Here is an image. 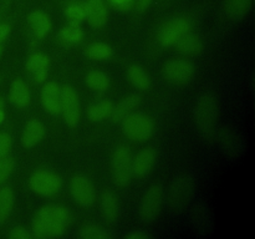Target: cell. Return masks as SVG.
Masks as SVG:
<instances>
[{
  "mask_svg": "<svg viewBox=\"0 0 255 239\" xmlns=\"http://www.w3.org/2000/svg\"><path fill=\"white\" fill-rule=\"evenodd\" d=\"M152 0H137L134 4H136V7L137 10H138L139 12L142 11H146L147 9H148V6L151 5Z\"/></svg>",
  "mask_w": 255,
  "mask_h": 239,
  "instance_id": "74e56055",
  "label": "cell"
},
{
  "mask_svg": "<svg viewBox=\"0 0 255 239\" xmlns=\"http://www.w3.org/2000/svg\"><path fill=\"white\" fill-rule=\"evenodd\" d=\"M26 71L30 75L32 80L37 84L40 82H45L49 75V67H50V60L49 57L41 52H34L30 55L29 59L26 60Z\"/></svg>",
  "mask_w": 255,
  "mask_h": 239,
  "instance_id": "30bf717a",
  "label": "cell"
},
{
  "mask_svg": "<svg viewBox=\"0 0 255 239\" xmlns=\"http://www.w3.org/2000/svg\"><path fill=\"white\" fill-rule=\"evenodd\" d=\"M192 24L187 17L178 16L168 20L162 25L158 32V42L162 47H171L176 45V42L183 35L191 31Z\"/></svg>",
  "mask_w": 255,
  "mask_h": 239,
  "instance_id": "277c9868",
  "label": "cell"
},
{
  "mask_svg": "<svg viewBox=\"0 0 255 239\" xmlns=\"http://www.w3.org/2000/svg\"><path fill=\"white\" fill-rule=\"evenodd\" d=\"M79 237L81 239H106L109 238V234L96 224H85L80 228Z\"/></svg>",
  "mask_w": 255,
  "mask_h": 239,
  "instance_id": "4dcf8cb0",
  "label": "cell"
},
{
  "mask_svg": "<svg viewBox=\"0 0 255 239\" xmlns=\"http://www.w3.org/2000/svg\"><path fill=\"white\" fill-rule=\"evenodd\" d=\"M45 136V126L37 119H31L24 127L21 133V144L25 148L36 146Z\"/></svg>",
  "mask_w": 255,
  "mask_h": 239,
  "instance_id": "9a60e30c",
  "label": "cell"
},
{
  "mask_svg": "<svg viewBox=\"0 0 255 239\" xmlns=\"http://www.w3.org/2000/svg\"><path fill=\"white\" fill-rule=\"evenodd\" d=\"M114 106V102L110 100H100L90 105L87 109V117L92 122H101L106 119H111Z\"/></svg>",
  "mask_w": 255,
  "mask_h": 239,
  "instance_id": "ffe728a7",
  "label": "cell"
},
{
  "mask_svg": "<svg viewBox=\"0 0 255 239\" xmlns=\"http://www.w3.org/2000/svg\"><path fill=\"white\" fill-rule=\"evenodd\" d=\"M141 102V96L139 95H129V96L125 97L121 102L114 106V111H112L111 119L114 121H122L127 115L133 112L134 109H137Z\"/></svg>",
  "mask_w": 255,
  "mask_h": 239,
  "instance_id": "44dd1931",
  "label": "cell"
},
{
  "mask_svg": "<svg viewBox=\"0 0 255 239\" xmlns=\"http://www.w3.org/2000/svg\"><path fill=\"white\" fill-rule=\"evenodd\" d=\"M60 114L64 116L67 126L75 127L81 119V105L77 92L72 86L61 87V101H60Z\"/></svg>",
  "mask_w": 255,
  "mask_h": 239,
  "instance_id": "5b68a950",
  "label": "cell"
},
{
  "mask_svg": "<svg viewBox=\"0 0 255 239\" xmlns=\"http://www.w3.org/2000/svg\"><path fill=\"white\" fill-rule=\"evenodd\" d=\"M192 194V186L191 182L186 178H181L177 182H174L173 187L171 189V197L169 202L174 211H178L179 208L184 207V204L189 201Z\"/></svg>",
  "mask_w": 255,
  "mask_h": 239,
  "instance_id": "ac0fdd59",
  "label": "cell"
},
{
  "mask_svg": "<svg viewBox=\"0 0 255 239\" xmlns=\"http://www.w3.org/2000/svg\"><path fill=\"white\" fill-rule=\"evenodd\" d=\"M15 168V161L11 157H1L0 158V187L9 179Z\"/></svg>",
  "mask_w": 255,
  "mask_h": 239,
  "instance_id": "1f68e13d",
  "label": "cell"
},
{
  "mask_svg": "<svg viewBox=\"0 0 255 239\" xmlns=\"http://www.w3.org/2000/svg\"><path fill=\"white\" fill-rule=\"evenodd\" d=\"M127 79L138 90H148L151 87V79L148 74L139 65H131L127 69Z\"/></svg>",
  "mask_w": 255,
  "mask_h": 239,
  "instance_id": "cb8c5ba5",
  "label": "cell"
},
{
  "mask_svg": "<svg viewBox=\"0 0 255 239\" xmlns=\"http://www.w3.org/2000/svg\"><path fill=\"white\" fill-rule=\"evenodd\" d=\"M196 121L202 132L211 134L213 132L217 117V102L211 95H204L196 106Z\"/></svg>",
  "mask_w": 255,
  "mask_h": 239,
  "instance_id": "8992f818",
  "label": "cell"
},
{
  "mask_svg": "<svg viewBox=\"0 0 255 239\" xmlns=\"http://www.w3.org/2000/svg\"><path fill=\"white\" fill-rule=\"evenodd\" d=\"M12 146L11 136L6 132H0V158L6 157L9 154Z\"/></svg>",
  "mask_w": 255,
  "mask_h": 239,
  "instance_id": "d6a6232c",
  "label": "cell"
},
{
  "mask_svg": "<svg viewBox=\"0 0 255 239\" xmlns=\"http://www.w3.org/2000/svg\"><path fill=\"white\" fill-rule=\"evenodd\" d=\"M9 100L17 109H24L29 106L31 101V92H30L29 86L21 79H15L10 85Z\"/></svg>",
  "mask_w": 255,
  "mask_h": 239,
  "instance_id": "d6986e66",
  "label": "cell"
},
{
  "mask_svg": "<svg viewBox=\"0 0 255 239\" xmlns=\"http://www.w3.org/2000/svg\"><path fill=\"white\" fill-rule=\"evenodd\" d=\"M109 2L112 6L116 7L117 10L127 11L128 9H131V6L136 2V0H109Z\"/></svg>",
  "mask_w": 255,
  "mask_h": 239,
  "instance_id": "e575fe53",
  "label": "cell"
},
{
  "mask_svg": "<svg viewBox=\"0 0 255 239\" xmlns=\"http://www.w3.org/2000/svg\"><path fill=\"white\" fill-rule=\"evenodd\" d=\"M27 22L35 39H44L51 30V20L49 15H46L41 10H34L30 12L27 16Z\"/></svg>",
  "mask_w": 255,
  "mask_h": 239,
  "instance_id": "2e32d148",
  "label": "cell"
},
{
  "mask_svg": "<svg viewBox=\"0 0 255 239\" xmlns=\"http://www.w3.org/2000/svg\"><path fill=\"white\" fill-rule=\"evenodd\" d=\"M125 238L126 239H147V238H149V236L142 231H136V232L133 231V232H129L128 234H126V236H125Z\"/></svg>",
  "mask_w": 255,
  "mask_h": 239,
  "instance_id": "8d00e7d4",
  "label": "cell"
},
{
  "mask_svg": "<svg viewBox=\"0 0 255 239\" xmlns=\"http://www.w3.org/2000/svg\"><path fill=\"white\" fill-rule=\"evenodd\" d=\"M40 101L42 107L50 115L60 114V101H61V87L56 82H46L41 90Z\"/></svg>",
  "mask_w": 255,
  "mask_h": 239,
  "instance_id": "4fadbf2b",
  "label": "cell"
},
{
  "mask_svg": "<svg viewBox=\"0 0 255 239\" xmlns=\"http://www.w3.org/2000/svg\"><path fill=\"white\" fill-rule=\"evenodd\" d=\"M31 231L35 238L49 239L64 236L67 231V227L64 224L46 221V219H42L40 217H35L31 224Z\"/></svg>",
  "mask_w": 255,
  "mask_h": 239,
  "instance_id": "7c38bea8",
  "label": "cell"
},
{
  "mask_svg": "<svg viewBox=\"0 0 255 239\" xmlns=\"http://www.w3.org/2000/svg\"><path fill=\"white\" fill-rule=\"evenodd\" d=\"M70 192L75 202L82 207H91L96 201V191L94 184L82 174L72 177L70 181Z\"/></svg>",
  "mask_w": 255,
  "mask_h": 239,
  "instance_id": "ba28073f",
  "label": "cell"
},
{
  "mask_svg": "<svg viewBox=\"0 0 255 239\" xmlns=\"http://www.w3.org/2000/svg\"><path fill=\"white\" fill-rule=\"evenodd\" d=\"M59 37L65 44H79L84 39V30L80 26V24L69 22L60 29Z\"/></svg>",
  "mask_w": 255,
  "mask_h": 239,
  "instance_id": "f546056e",
  "label": "cell"
},
{
  "mask_svg": "<svg viewBox=\"0 0 255 239\" xmlns=\"http://www.w3.org/2000/svg\"><path fill=\"white\" fill-rule=\"evenodd\" d=\"M86 20L95 29H101L109 21V7L105 0H86Z\"/></svg>",
  "mask_w": 255,
  "mask_h": 239,
  "instance_id": "8fae6325",
  "label": "cell"
},
{
  "mask_svg": "<svg viewBox=\"0 0 255 239\" xmlns=\"http://www.w3.org/2000/svg\"><path fill=\"white\" fill-rule=\"evenodd\" d=\"M193 65L183 59H172L163 66V74L167 79L174 84H187L194 76Z\"/></svg>",
  "mask_w": 255,
  "mask_h": 239,
  "instance_id": "9c48e42d",
  "label": "cell"
},
{
  "mask_svg": "<svg viewBox=\"0 0 255 239\" xmlns=\"http://www.w3.org/2000/svg\"><path fill=\"white\" fill-rule=\"evenodd\" d=\"M65 16L72 24H81L86 20V4L81 0H74L65 6Z\"/></svg>",
  "mask_w": 255,
  "mask_h": 239,
  "instance_id": "83f0119b",
  "label": "cell"
},
{
  "mask_svg": "<svg viewBox=\"0 0 255 239\" xmlns=\"http://www.w3.org/2000/svg\"><path fill=\"white\" fill-rule=\"evenodd\" d=\"M101 212L109 223H114L119 216V202L111 191H105L101 196Z\"/></svg>",
  "mask_w": 255,
  "mask_h": 239,
  "instance_id": "603a6c76",
  "label": "cell"
},
{
  "mask_svg": "<svg viewBox=\"0 0 255 239\" xmlns=\"http://www.w3.org/2000/svg\"><path fill=\"white\" fill-rule=\"evenodd\" d=\"M85 54L89 59L96 61H106L114 56V49L106 42H94L90 44L85 50Z\"/></svg>",
  "mask_w": 255,
  "mask_h": 239,
  "instance_id": "4316f807",
  "label": "cell"
},
{
  "mask_svg": "<svg viewBox=\"0 0 255 239\" xmlns=\"http://www.w3.org/2000/svg\"><path fill=\"white\" fill-rule=\"evenodd\" d=\"M174 46H176L177 49H178V51L182 52V54L193 55L201 51L202 47H203V44H202L201 37L197 36L196 34H192V32L189 31L187 32L186 35H183V36L176 42Z\"/></svg>",
  "mask_w": 255,
  "mask_h": 239,
  "instance_id": "484cf974",
  "label": "cell"
},
{
  "mask_svg": "<svg viewBox=\"0 0 255 239\" xmlns=\"http://www.w3.org/2000/svg\"><path fill=\"white\" fill-rule=\"evenodd\" d=\"M132 153L125 144L117 147L114 151L111 159L112 178L120 187L127 186L132 178Z\"/></svg>",
  "mask_w": 255,
  "mask_h": 239,
  "instance_id": "7a4b0ae2",
  "label": "cell"
},
{
  "mask_svg": "<svg viewBox=\"0 0 255 239\" xmlns=\"http://www.w3.org/2000/svg\"><path fill=\"white\" fill-rule=\"evenodd\" d=\"M5 120V112H4V100L0 97V124L4 122Z\"/></svg>",
  "mask_w": 255,
  "mask_h": 239,
  "instance_id": "f35d334b",
  "label": "cell"
},
{
  "mask_svg": "<svg viewBox=\"0 0 255 239\" xmlns=\"http://www.w3.org/2000/svg\"><path fill=\"white\" fill-rule=\"evenodd\" d=\"M29 187L34 193L42 197L55 196L62 187L61 177L47 169L34 172L29 179Z\"/></svg>",
  "mask_w": 255,
  "mask_h": 239,
  "instance_id": "3957f363",
  "label": "cell"
},
{
  "mask_svg": "<svg viewBox=\"0 0 255 239\" xmlns=\"http://www.w3.org/2000/svg\"><path fill=\"white\" fill-rule=\"evenodd\" d=\"M253 0H226L224 10L227 15L233 20H239L246 16L252 9Z\"/></svg>",
  "mask_w": 255,
  "mask_h": 239,
  "instance_id": "d4e9b609",
  "label": "cell"
},
{
  "mask_svg": "<svg viewBox=\"0 0 255 239\" xmlns=\"http://www.w3.org/2000/svg\"><path fill=\"white\" fill-rule=\"evenodd\" d=\"M122 131L131 141L144 142L152 136L154 123L149 116L139 112H131L122 120Z\"/></svg>",
  "mask_w": 255,
  "mask_h": 239,
  "instance_id": "6da1fadb",
  "label": "cell"
},
{
  "mask_svg": "<svg viewBox=\"0 0 255 239\" xmlns=\"http://www.w3.org/2000/svg\"><path fill=\"white\" fill-rule=\"evenodd\" d=\"M85 82H86L87 87L90 90H92L95 92H99V94L106 92L109 90L110 85H111V80H110L109 75L100 71V70H91L85 76Z\"/></svg>",
  "mask_w": 255,
  "mask_h": 239,
  "instance_id": "7402d4cb",
  "label": "cell"
},
{
  "mask_svg": "<svg viewBox=\"0 0 255 239\" xmlns=\"http://www.w3.org/2000/svg\"><path fill=\"white\" fill-rule=\"evenodd\" d=\"M15 203V194L10 187L0 188V224L4 223L10 216Z\"/></svg>",
  "mask_w": 255,
  "mask_h": 239,
  "instance_id": "f1b7e54d",
  "label": "cell"
},
{
  "mask_svg": "<svg viewBox=\"0 0 255 239\" xmlns=\"http://www.w3.org/2000/svg\"><path fill=\"white\" fill-rule=\"evenodd\" d=\"M9 238L11 239H31L34 238L32 233L30 231H27L26 228L21 226L14 227V228L10 231L9 233Z\"/></svg>",
  "mask_w": 255,
  "mask_h": 239,
  "instance_id": "836d02e7",
  "label": "cell"
},
{
  "mask_svg": "<svg viewBox=\"0 0 255 239\" xmlns=\"http://www.w3.org/2000/svg\"><path fill=\"white\" fill-rule=\"evenodd\" d=\"M36 217L54 222V223L64 224L66 227L71 221V214H70L69 209L64 206H59V204H47V206L41 207L37 212Z\"/></svg>",
  "mask_w": 255,
  "mask_h": 239,
  "instance_id": "e0dca14e",
  "label": "cell"
},
{
  "mask_svg": "<svg viewBox=\"0 0 255 239\" xmlns=\"http://www.w3.org/2000/svg\"><path fill=\"white\" fill-rule=\"evenodd\" d=\"M10 25L9 24H0V57L2 54V47H4V41L7 39L10 34Z\"/></svg>",
  "mask_w": 255,
  "mask_h": 239,
  "instance_id": "d590c367",
  "label": "cell"
},
{
  "mask_svg": "<svg viewBox=\"0 0 255 239\" xmlns=\"http://www.w3.org/2000/svg\"><path fill=\"white\" fill-rule=\"evenodd\" d=\"M163 191L161 186H152L144 192L139 204V217L143 222L149 223L158 217L162 207Z\"/></svg>",
  "mask_w": 255,
  "mask_h": 239,
  "instance_id": "52a82bcc",
  "label": "cell"
},
{
  "mask_svg": "<svg viewBox=\"0 0 255 239\" xmlns=\"http://www.w3.org/2000/svg\"><path fill=\"white\" fill-rule=\"evenodd\" d=\"M157 154L152 148H146L138 152L134 158H132V174L134 177H144L149 173L156 162Z\"/></svg>",
  "mask_w": 255,
  "mask_h": 239,
  "instance_id": "5bb4252c",
  "label": "cell"
},
{
  "mask_svg": "<svg viewBox=\"0 0 255 239\" xmlns=\"http://www.w3.org/2000/svg\"><path fill=\"white\" fill-rule=\"evenodd\" d=\"M0 84H1V77H0Z\"/></svg>",
  "mask_w": 255,
  "mask_h": 239,
  "instance_id": "ab89813d",
  "label": "cell"
}]
</instances>
